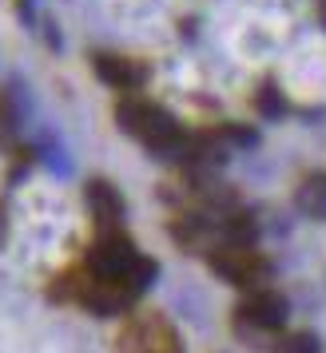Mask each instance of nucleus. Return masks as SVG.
I'll list each match as a JSON object with an SVG mask.
<instances>
[{
  "label": "nucleus",
  "instance_id": "20e7f679",
  "mask_svg": "<svg viewBox=\"0 0 326 353\" xmlns=\"http://www.w3.org/2000/svg\"><path fill=\"white\" fill-rule=\"evenodd\" d=\"M239 318L251 321L255 330H278L282 321H287V302L278 298L275 290H251L247 294V302L239 305Z\"/></svg>",
  "mask_w": 326,
  "mask_h": 353
},
{
  "label": "nucleus",
  "instance_id": "7ed1b4c3",
  "mask_svg": "<svg viewBox=\"0 0 326 353\" xmlns=\"http://www.w3.org/2000/svg\"><path fill=\"white\" fill-rule=\"evenodd\" d=\"M119 353H183L175 330L160 318V314H147L135 318L119 337Z\"/></svg>",
  "mask_w": 326,
  "mask_h": 353
},
{
  "label": "nucleus",
  "instance_id": "0eeeda50",
  "mask_svg": "<svg viewBox=\"0 0 326 353\" xmlns=\"http://www.w3.org/2000/svg\"><path fill=\"white\" fill-rule=\"evenodd\" d=\"M99 72L112 83H119V88H135V83L144 80V72L131 68V60H99Z\"/></svg>",
  "mask_w": 326,
  "mask_h": 353
},
{
  "label": "nucleus",
  "instance_id": "1a4fd4ad",
  "mask_svg": "<svg viewBox=\"0 0 326 353\" xmlns=\"http://www.w3.org/2000/svg\"><path fill=\"white\" fill-rule=\"evenodd\" d=\"M8 123H12V112H8V99L0 96V135L8 131Z\"/></svg>",
  "mask_w": 326,
  "mask_h": 353
},
{
  "label": "nucleus",
  "instance_id": "f257e3e1",
  "mask_svg": "<svg viewBox=\"0 0 326 353\" xmlns=\"http://www.w3.org/2000/svg\"><path fill=\"white\" fill-rule=\"evenodd\" d=\"M115 115H119V123L128 128V135H135L140 143L155 147V151H171V147H180V123L163 112L160 103H151V99L124 96L119 99V108H115Z\"/></svg>",
  "mask_w": 326,
  "mask_h": 353
},
{
  "label": "nucleus",
  "instance_id": "423d86ee",
  "mask_svg": "<svg viewBox=\"0 0 326 353\" xmlns=\"http://www.w3.org/2000/svg\"><path fill=\"white\" fill-rule=\"evenodd\" d=\"M88 199H92V207H96V219L104 226H115L119 223V199H115L112 194V187H104V183H96V187H92V191H88Z\"/></svg>",
  "mask_w": 326,
  "mask_h": 353
},
{
  "label": "nucleus",
  "instance_id": "39448f33",
  "mask_svg": "<svg viewBox=\"0 0 326 353\" xmlns=\"http://www.w3.org/2000/svg\"><path fill=\"white\" fill-rule=\"evenodd\" d=\"M298 210L310 219H326V171L298 183Z\"/></svg>",
  "mask_w": 326,
  "mask_h": 353
},
{
  "label": "nucleus",
  "instance_id": "f03ea898",
  "mask_svg": "<svg viewBox=\"0 0 326 353\" xmlns=\"http://www.w3.org/2000/svg\"><path fill=\"white\" fill-rule=\"evenodd\" d=\"M211 266H215V274H223L227 282H235V286H243V290H259L262 282H267V274H271L267 258H262L255 246H247V242H227V246H219L211 254Z\"/></svg>",
  "mask_w": 326,
  "mask_h": 353
},
{
  "label": "nucleus",
  "instance_id": "6e6552de",
  "mask_svg": "<svg viewBox=\"0 0 326 353\" xmlns=\"http://www.w3.org/2000/svg\"><path fill=\"white\" fill-rule=\"evenodd\" d=\"M282 353H314V337H307V334L291 337V341H282Z\"/></svg>",
  "mask_w": 326,
  "mask_h": 353
}]
</instances>
